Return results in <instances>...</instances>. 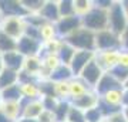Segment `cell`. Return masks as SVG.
Returning <instances> with one entry per match:
<instances>
[{
	"instance_id": "1",
	"label": "cell",
	"mask_w": 128,
	"mask_h": 122,
	"mask_svg": "<svg viewBox=\"0 0 128 122\" xmlns=\"http://www.w3.org/2000/svg\"><path fill=\"white\" fill-rule=\"evenodd\" d=\"M63 40L77 51H96V33L84 27H80Z\"/></svg>"
},
{
	"instance_id": "2",
	"label": "cell",
	"mask_w": 128,
	"mask_h": 122,
	"mask_svg": "<svg viewBox=\"0 0 128 122\" xmlns=\"http://www.w3.org/2000/svg\"><path fill=\"white\" fill-rule=\"evenodd\" d=\"M81 27L92 33H98L108 28V10L94 4V9L81 18Z\"/></svg>"
},
{
	"instance_id": "3",
	"label": "cell",
	"mask_w": 128,
	"mask_h": 122,
	"mask_svg": "<svg viewBox=\"0 0 128 122\" xmlns=\"http://www.w3.org/2000/svg\"><path fill=\"white\" fill-rule=\"evenodd\" d=\"M128 27V17L124 10L122 1H112L108 9V30L117 36H121Z\"/></svg>"
},
{
	"instance_id": "4",
	"label": "cell",
	"mask_w": 128,
	"mask_h": 122,
	"mask_svg": "<svg viewBox=\"0 0 128 122\" xmlns=\"http://www.w3.org/2000/svg\"><path fill=\"white\" fill-rule=\"evenodd\" d=\"M26 28H27L26 17H3L0 23V31L17 41L24 36Z\"/></svg>"
},
{
	"instance_id": "5",
	"label": "cell",
	"mask_w": 128,
	"mask_h": 122,
	"mask_svg": "<svg viewBox=\"0 0 128 122\" xmlns=\"http://www.w3.org/2000/svg\"><path fill=\"white\" fill-rule=\"evenodd\" d=\"M111 48H120V36L114 34L108 28L102 31L96 33V51H104V50H111Z\"/></svg>"
},
{
	"instance_id": "6",
	"label": "cell",
	"mask_w": 128,
	"mask_h": 122,
	"mask_svg": "<svg viewBox=\"0 0 128 122\" xmlns=\"http://www.w3.org/2000/svg\"><path fill=\"white\" fill-rule=\"evenodd\" d=\"M120 48H111L104 51H96V61L104 72H110L112 68L117 67L120 57Z\"/></svg>"
},
{
	"instance_id": "7",
	"label": "cell",
	"mask_w": 128,
	"mask_h": 122,
	"mask_svg": "<svg viewBox=\"0 0 128 122\" xmlns=\"http://www.w3.org/2000/svg\"><path fill=\"white\" fill-rule=\"evenodd\" d=\"M102 74H104V71H102V70H101V67L97 64L96 57H94V60H92V61H90V63L86 65V68L80 72V75H78V77L81 78L82 81L86 82V84H87L91 90H94V87L98 84L100 78L102 77Z\"/></svg>"
},
{
	"instance_id": "8",
	"label": "cell",
	"mask_w": 128,
	"mask_h": 122,
	"mask_svg": "<svg viewBox=\"0 0 128 122\" xmlns=\"http://www.w3.org/2000/svg\"><path fill=\"white\" fill-rule=\"evenodd\" d=\"M43 50V43L40 40L32 38L28 36H23L17 41V51L24 57H32V55H40Z\"/></svg>"
},
{
	"instance_id": "9",
	"label": "cell",
	"mask_w": 128,
	"mask_h": 122,
	"mask_svg": "<svg viewBox=\"0 0 128 122\" xmlns=\"http://www.w3.org/2000/svg\"><path fill=\"white\" fill-rule=\"evenodd\" d=\"M81 27V18L77 16H70V17H61L58 21L56 23L57 34L60 38H66L71 33Z\"/></svg>"
},
{
	"instance_id": "10",
	"label": "cell",
	"mask_w": 128,
	"mask_h": 122,
	"mask_svg": "<svg viewBox=\"0 0 128 122\" xmlns=\"http://www.w3.org/2000/svg\"><path fill=\"white\" fill-rule=\"evenodd\" d=\"M94 57H96V51H76V54L68 65L74 77H78L80 72L86 68V65L94 60Z\"/></svg>"
},
{
	"instance_id": "11",
	"label": "cell",
	"mask_w": 128,
	"mask_h": 122,
	"mask_svg": "<svg viewBox=\"0 0 128 122\" xmlns=\"http://www.w3.org/2000/svg\"><path fill=\"white\" fill-rule=\"evenodd\" d=\"M0 10L3 17H26L22 0H0Z\"/></svg>"
},
{
	"instance_id": "12",
	"label": "cell",
	"mask_w": 128,
	"mask_h": 122,
	"mask_svg": "<svg viewBox=\"0 0 128 122\" xmlns=\"http://www.w3.org/2000/svg\"><path fill=\"white\" fill-rule=\"evenodd\" d=\"M43 111H44V105H43L41 100H22V117H20V119H37Z\"/></svg>"
},
{
	"instance_id": "13",
	"label": "cell",
	"mask_w": 128,
	"mask_h": 122,
	"mask_svg": "<svg viewBox=\"0 0 128 122\" xmlns=\"http://www.w3.org/2000/svg\"><path fill=\"white\" fill-rule=\"evenodd\" d=\"M20 92L23 100L27 101H34V100H41V92H40V85L37 80H27L18 84Z\"/></svg>"
},
{
	"instance_id": "14",
	"label": "cell",
	"mask_w": 128,
	"mask_h": 122,
	"mask_svg": "<svg viewBox=\"0 0 128 122\" xmlns=\"http://www.w3.org/2000/svg\"><path fill=\"white\" fill-rule=\"evenodd\" d=\"M71 102V105H74L76 108L81 109V111H88V109L91 108H96L97 105H98V102H100V97H98V94H97L94 90L88 91L86 95H82V97H80V98H77V100H73L70 101Z\"/></svg>"
},
{
	"instance_id": "15",
	"label": "cell",
	"mask_w": 128,
	"mask_h": 122,
	"mask_svg": "<svg viewBox=\"0 0 128 122\" xmlns=\"http://www.w3.org/2000/svg\"><path fill=\"white\" fill-rule=\"evenodd\" d=\"M44 21L48 23H57L60 20V13H58V1L57 0H47L41 7L40 13H38Z\"/></svg>"
},
{
	"instance_id": "16",
	"label": "cell",
	"mask_w": 128,
	"mask_h": 122,
	"mask_svg": "<svg viewBox=\"0 0 128 122\" xmlns=\"http://www.w3.org/2000/svg\"><path fill=\"white\" fill-rule=\"evenodd\" d=\"M0 112L10 122H17L22 117V101H3Z\"/></svg>"
},
{
	"instance_id": "17",
	"label": "cell",
	"mask_w": 128,
	"mask_h": 122,
	"mask_svg": "<svg viewBox=\"0 0 128 122\" xmlns=\"http://www.w3.org/2000/svg\"><path fill=\"white\" fill-rule=\"evenodd\" d=\"M2 58H3V64H4V68L7 70H12V71H17L20 72L23 70V64H24V55H22L17 50L12 51V53H6V54H2Z\"/></svg>"
},
{
	"instance_id": "18",
	"label": "cell",
	"mask_w": 128,
	"mask_h": 122,
	"mask_svg": "<svg viewBox=\"0 0 128 122\" xmlns=\"http://www.w3.org/2000/svg\"><path fill=\"white\" fill-rule=\"evenodd\" d=\"M41 68H43L41 55H32V57H26L24 58V64H23V70L22 71L37 80L38 75H40Z\"/></svg>"
},
{
	"instance_id": "19",
	"label": "cell",
	"mask_w": 128,
	"mask_h": 122,
	"mask_svg": "<svg viewBox=\"0 0 128 122\" xmlns=\"http://www.w3.org/2000/svg\"><path fill=\"white\" fill-rule=\"evenodd\" d=\"M121 87H122V84L117 81L110 72H104L102 77L100 78L98 84L94 87V91L98 94V97H101V95L104 94V92H107V91L114 90V88H121Z\"/></svg>"
},
{
	"instance_id": "20",
	"label": "cell",
	"mask_w": 128,
	"mask_h": 122,
	"mask_svg": "<svg viewBox=\"0 0 128 122\" xmlns=\"http://www.w3.org/2000/svg\"><path fill=\"white\" fill-rule=\"evenodd\" d=\"M68 85H70V101L77 100L82 95H86L88 91H91V88L80 77H73L68 81Z\"/></svg>"
},
{
	"instance_id": "21",
	"label": "cell",
	"mask_w": 128,
	"mask_h": 122,
	"mask_svg": "<svg viewBox=\"0 0 128 122\" xmlns=\"http://www.w3.org/2000/svg\"><path fill=\"white\" fill-rule=\"evenodd\" d=\"M17 84H18V72L4 68L0 74V90H6L9 87L17 85Z\"/></svg>"
},
{
	"instance_id": "22",
	"label": "cell",
	"mask_w": 128,
	"mask_h": 122,
	"mask_svg": "<svg viewBox=\"0 0 128 122\" xmlns=\"http://www.w3.org/2000/svg\"><path fill=\"white\" fill-rule=\"evenodd\" d=\"M38 31H40L41 43H47V41H51V40H54V38L58 37V34H57V28H56L54 23L44 21L40 27H38Z\"/></svg>"
},
{
	"instance_id": "23",
	"label": "cell",
	"mask_w": 128,
	"mask_h": 122,
	"mask_svg": "<svg viewBox=\"0 0 128 122\" xmlns=\"http://www.w3.org/2000/svg\"><path fill=\"white\" fill-rule=\"evenodd\" d=\"M73 6H74V14L77 17L82 18L94 9V1L92 0H73Z\"/></svg>"
},
{
	"instance_id": "24",
	"label": "cell",
	"mask_w": 128,
	"mask_h": 122,
	"mask_svg": "<svg viewBox=\"0 0 128 122\" xmlns=\"http://www.w3.org/2000/svg\"><path fill=\"white\" fill-rule=\"evenodd\" d=\"M16 50H17V40H14L7 34L0 31V54L12 53V51Z\"/></svg>"
},
{
	"instance_id": "25",
	"label": "cell",
	"mask_w": 128,
	"mask_h": 122,
	"mask_svg": "<svg viewBox=\"0 0 128 122\" xmlns=\"http://www.w3.org/2000/svg\"><path fill=\"white\" fill-rule=\"evenodd\" d=\"M70 81V80H68ZM68 81H53L54 82V95L60 101H70V85Z\"/></svg>"
},
{
	"instance_id": "26",
	"label": "cell",
	"mask_w": 128,
	"mask_h": 122,
	"mask_svg": "<svg viewBox=\"0 0 128 122\" xmlns=\"http://www.w3.org/2000/svg\"><path fill=\"white\" fill-rule=\"evenodd\" d=\"M74 75L73 72H71V70H70L68 65H64V64H61L57 70H54L53 71V74H51L50 80L51 81H68V80H71Z\"/></svg>"
},
{
	"instance_id": "27",
	"label": "cell",
	"mask_w": 128,
	"mask_h": 122,
	"mask_svg": "<svg viewBox=\"0 0 128 122\" xmlns=\"http://www.w3.org/2000/svg\"><path fill=\"white\" fill-rule=\"evenodd\" d=\"M76 51L77 50H74L71 45H68L66 41H64L63 47L60 48L58 54H57L58 55V58H60V61H61V64H64V65H70V63H71L74 54H76Z\"/></svg>"
},
{
	"instance_id": "28",
	"label": "cell",
	"mask_w": 128,
	"mask_h": 122,
	"mask_svg": "<svg viewBox=\"0 0 128 122\" xmlns=\"http://www.w3.org/2000/svg\"><path fill=\"white\" fill-rule=\"evenodd\" d=\"M71 107V102L70 101H58L57 107L54 108V115L57 122H66V118H67V114H68V109Z\"/></svg>"
},
{
	"instance_id": "29",
	"label": "cell",
	"mask_w": 128,
	"mask_h": 122,
	"mask_svg": "<svg viewBox=\"0 0 128 122\" xmlns=\"http://www.w3.org/2000/svg\"><path fill=\"white\" fill-rule=\"evenodd\" d=\"M2 97H3V101H22L23 100L18 84L13 87H9L6 90H2Z\"/></svg>"
},
{
	"instance_id": "30",
	"label": "cell",
	"mask_w": 128,
	"mask_h": 122,
	"mask_svg": "<svg viewBox=\"0 0 128 122\" xmlns=\"http://www.w3.org/2000/svg\"><path fill=\"white\" fill-rule=\"evenodd\" d=\"M22 4H23L27 16L28 14H38L44 4V0H22Z\"/></svg>"
},
{
	"instance_id": "31",
	"label": "cell",
	"mask_w": 128,
	"mask_h": 122,
	"mask_svg": "<svg viewBox=\"0 0 128 122\" xmlns=\"http://www.w3.org/2000/svg\"><path fill=\"white\" fill-rule=\"evenodd\" d=\"M58 13H60V18L76 16L74 14L73 0H58Z\"/></svg>"
},
{
	"instance_id": "32",
	"label": "cell",
	"mask_w": 128,
	"mask_h": 122,
	"mask_svg": "<svg viewBox=\"0 0 128 122\" xmlns=\"http://www.w3.org/2000/svg\"><path fill=\"white\" fill-rule=\"evenodd\" d=\"M66 122H86V112L71 105L66 118Z\"/></svg>"
},
{
	"instance_id": "33",
	"label": "cell",
	"mask_w": 128,
	"mask_h": 122,
	"mask_svg": "<svg viewBox=\"0 0 128 122\" xmlns=\"http://www.w3.org/2000/svg\"><path fill=\"white\" fill-rule=\"evenodd\" d=\"M102 118L104 117H102L101 111L98 109V107L86 111V122H101Z\"/></svg>"
},
{
	"instance_id": "34",
	"label": "cell",
	"mask_w": 128,
	"mask_h": 122,
	"mask_svg": "<svg viewBox=\"0 0 128 122\" xmlns=\"http://www.w3.org/2000/svg\"><path fill=\"white\" fill-rule=\"evenodd\" d=\"M37 122H57V119H56V115H54L53 111L44 109V111L40 114V117L37 118Z\"/></svg>"
},
{
	"instance_id": "35",
	"label": "cell",
	"mask_w": 128,
	"mask_h": 122,
	"mask_svg": "<svg viewBox=\"0 0 128 122\" xmlns=\"http://www.w3.org/2000/svg\"><path fill=\"white\" fill-rule=\"evenodd\" d=\"M117 67L121 68V70H125V71H128V51H125V50H121V51H120V57H118Z\"/></svg>"
},
{
	"instance_id": "36",
	"label": "cell",
	"mask_w": 128,
	"mask_h": 122,
	"mask_svg": "<svg viewBox=\"0 0 128 122\" xmlns=\"http://www.w3.org/2000/svg\"><path fill=\"white\" fill-rule=\"evenodd\" d=\"M120 44H121V50L128 51V27L125 28V31L120 36Z\"/></svg>"
},
{
	"instance_id": "37",
	"label": "cell",
	"mask_w": 128,
	"mask_h": 122,
	"mask_svg": "<svg viewBox=\"0 0 128 122\" xmlns=\"http://www.w3.org/2000/svg\"><path fill=\"white\" fill-rule=\"evenodd\" d=\"M107 119H108L110 122H128L127 119H125V117L122 115V112H121V111H120V112H117V114L110 115Z\"/></svg>"
},
{
	"instance_id": "38",
	"label": "cell",
	"mask_w": 128,
	"mask_h": 122,
	"mask_svg": "<svg viewBox=\"0 0 128 122\" xmlns=\"http://www.w3.org/2000/svg\"><path fill=\"white\" fill-rule=\"evenodd\" d=\"M128 107V90H124V98H122V108Z\"/></svg>"
},
{
	"instance_id": "39",
	"label": "cell",
	"mask_w": 128,
	"mask_h": 122,
	"mask_svg": "<svg viewBox=\"0 0 128 122\" xmlns=\"http://www.w3.org/2000/svg\"><path fill=\"white\" fill-rule=\"evenodd\" d=\"M121 112H122V115L125 117V119L128 121V107H124V108L121 109Z\"/></svg>"
},
{
	"instance_id": "40",
	"label": "cell",
	"mask_w": 128,
	"mask_h": 122,
	"mask_svg": "<svg viewBox=\"0 0 128 122\" xmlns=\"http://www.w3.org/2000/svg\"><path fill=\"white\" fill-rule=\"evenodd\" d=\"M3 70H4V64H3V58H2V54H0V74H2Z\"/></svg>"
},
{
	"instance_id": "41",
	"label": "cell",
	"mask_w": 128,
	"mask_h": 122,
	"mask_svg": "<svg viewBox=\"0 0 128 122\" xmlns=\"http://www.w3.org/2000/svg\"><path fill=\"white\" fill-rule=\"evenodd\" d=\"M122 6H124V10H125V14L128 17V1H122Z\"/></svg>"
},
{
	"instance_id": "42",
	"label": "cell",
	"mask_w": 128,
	"mask_h": 122,
	"mask_svg": "<svg viewBox=\"0 0 128 122\" xmlns=\"http://www.w3.org/2000/svg\"><path fill=\"white\" fill-rule=\"evenodd\" d=\"M0 122H10L9 119H7V118L4 117V115H3V114L0 112Z\"/></svg>"
},
{
	"instance_id": "43",
	"label": "cell",
	"mask_w": 128,
	"mask_h": 122,
	"mask_svg": "<svg viewBox=\"0 0 128 122\" xmlns=\"http://www.w3.org/2000/svg\"><path fill=\"white\" fill-rule=\"evenodd\" d=\"M17 122H37V119H18Z\"/></svg>"
},
{
	"instance_id": "44",
	"label": "cell",
	"mask_w": 128,
	"mask_h": 122,
	"mask_svg": "<svg viewBox=\"0 0 128 122\" xmlns=\"http://www.w3.org/2000/svg\"><path fill=\"white\" fill-rule=\"evenodd\" d=\"M122 88H124V90H128V80L122 84Z\"/></svg>"
},
{
	"instance_id": "45",
	"label": "cell",
	"mask_w": 128,
	"mask_h": 122,
	"mask_svg": "<svg viewBox=\"0 0 128 122\" xmlns=\"http://www.w3.org/2000/svg\"><path fill=\"white\" fill-rule=\"evenodd\" d=\"M2 104H3V97H2V90H0V107H2Z\"/></svg>"
},
{
	"instance_id": "46",
	"label": "cell",
	"mask_w": 128,
	"mask_h": 122,
	"mask_svg": "<svg viewBox=\"0 0 128 122\" xmlns=\"http://www.w3.org/2000/svg\"><path fill=\"white\" fill-rule=\"evenodd\" d=\"M101 122H110V121H108L107 118H102V119H101Z\"/></svg>"
},
{
	"instance_id": "47",
	"label": "cell",
	"mask_w": 128,
	"mask_h": 122,
	"mask_svg": "<svg viewBox=\"0 0 128 122\" xmlns=\"http://www.w3.org/2000/svg\"><path fill=\"white\" fill-rule=\"evenodd\" d=\"M2 20H3V14H2V10H0V23H2Z\"/></svg>"
}]
</instances>
